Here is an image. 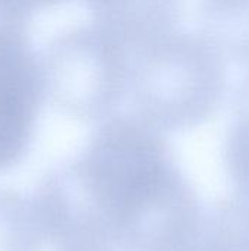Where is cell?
Returning <instances> with one entry per match:
<instances>
[{
	"instance_id": "6da1fadb",
	"label": "cell",
	"mask_w": 249,
	"mask_h": 251,
	"mask_svg": "<svg viewBox=\"0 0 249 251\" xmlns=\"http://www.w3.org/2000/svg\"><path fill=\"white\" fill-rule=\"evenodd\" d=\"M32 197L48 229H97L132 251H189L204 218L164 132L132 112L100 122Z\"/></svg>"
},
{
	"instance_id": "7a4b0ae2",
	"label": "cell",
	"mask_w": 249,
	"mask_h": 251,
	"mask_svg": "<svg viewBox=\"0 0 249 251\" xmlns=\"http://www.w3.org/2000/svg\"><path fill=\"white\" fill-rule=\"evenodd\" d=\"M226 87V57L203 32L176 29L131 54V112L164 134L213 118Z\"/></svg>"
},
{
	"instance_id": "3957f363",
	"label": "cell",
	"mask_w": 249,
	"mask_h": 251,
	"mask_svg": "<svg viewBox=\"0 0 249 251\" xmlns=\"http://www.w3.org/2000/svg\"><path fill=\"white\" fill-rule=\"evenodd\" d=\"M40 60L45 94L66 116L103 122L128 97L131 56L94 22L54 37Z\"/></svg>"
},
{
	"instance_id": "277c9868",
	"label": "cell",
	"mask_w": 249,
	"mask_h": 251,
	"mask_svg": "<svg viewBox=\"0 0 249 251\" xmlns=\"http://www.w3.org/2000/svg\"><path fill=\"white\" fill-rule=\"evenodd\" d=\"M28 28H0V174L28 154L47 97Z\"/></svg>"
},
{
	"instance_id": "5b68a950",
	"label": "cell",
	"mask_w": 249,
	"mask_h": 251,
	"mask_svg": "<svg viewBox=\"0 0 249 251\" xmlns=\"http://www.w3.org/2000/svg\"><path fill=\"white\" fill-rule=\"evenodd\" d=\"M182 6L183 0H101L88 10L131 56L176 31Z\"/></svg>"
},
{
	"instance_id": "8992f818",
	"label": "cell",
	"mask_w": 249,
	"mask_h": 251,
	"mask_svg": "<svg viewBox=\"0 0 249 251\" xmlns=\"http://www.w3.org/2000/svg\"><path fill=\"white\" fill-rule=\"evenodd\" d=\"M201 32L226 59L249 68V0H201Z\"/></svg>"
},
{
	"instance_id": "52a82bcc",
	"label": "cell",
	"mask_w": 249,
	"mask_h": 251,
	"mask_svg": "<svg viewBox=\"0 0 249 251\" xmlns=\"http://www.w3.org/2000/svg\"><path fill=\"white\" fill-rule=\"evenodd\" d=\"M197 246L204 251H249V196L235 193L204 213Z\"/></svg>"
},
{
	"instance_id": "ba28073f",
	"label": "cell",
	"mask_w": 249,
	"mask_h": 251,
	"mask_svg": "<svg viewBox=\"0 0 249 251\" xmlns=\"http://www.w3.org/2000/svg\"><path fill=\"white\" fill-rule=\"evenodd\" d=\"M233 119L225 143V165L235 193L249 196V69L233 93Z\"/></svg>"
},
{
	"instance_id": "9c48e42d",
	"label": "cell",
	"mask_w": 249,
	"mask_h": 251,
	"mask_svg": "<svg viewBox=\"0 0 249 251\" xmlns=\"http://www.w3.org/2000/svg\"><path fill=\"white\" fill-rule=\"evenodd\" d=\"M51 251H132L120 241L95 229H70L48 240Z\"/></svg>"
},
{
	"instance_id": "30bf717a",
	"label": "cell",
	"mask_w": 249,
	"mask_h": 251,
	"mask_svg": "<svg viewBox=\"0 0 249 251\" xmlns=\"http://www.w3.org/2000/svg\"><path fill=\"white\" fill-rule=\"evenodd\" d=\"M1 1L7 4L10 9L25 15L26 18H31L34 13L43 9H48L51 6H56L68 0H1Z\"/></svg>"
},
{
	"instance_id": "8fae6325",
	"label": "cell",
	"mask_w": 249,
	"mask_h": 251,
	"mask_svg": "<svg viewBox=\"0 0 249 251\" xmlns=\"http://www.w3.org/2000/svg\"><path fill=\"white\" fill-rule=\"evenodd\" d=\"M189 251H204V250H203V249H200V247L197 246V243H195V246H194V247H192Z\"/></svg>"
}]
</instances>
